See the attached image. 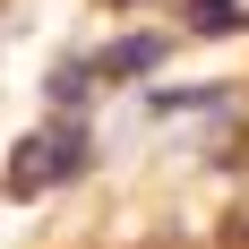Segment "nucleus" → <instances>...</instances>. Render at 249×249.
I'll return each mask as SVG.
<instances>
[{
	"label": "nucleus",
	"mask_w": 249,
	"mask_h": 249,
	"mask_svg": "<svg viewBox=\"0 0 249 249\" xmlns=\"http://www.w3.org/2000/svg\"><path fill=\"white\" fill-rule=\"evenodd\" d=\"M155 60H163V35H129V43L103 52V69H112V77H146Z\"/></svg>",
	"instance_id": "obj_2"
},
{
	"label": "nucleus",
	"mask_w": 249,
	"mask_h": 249,
	"mask_svg": "<svg viewBox=\"0 0 249 249\" xmlns=\"http://www.w3.org/2000/svg\"><path fill=\"white\" fill-rule=\"evenodd\" d=\"M77 172H86V138L77 129H43V138H26L9 155V189L18 198H43L52 180H77Z\"/></svg>",
	"instance_id": "obj_1"
},
{
	"label": "nucleus",
	"mask_w": 249,
	"mask_h": 249,
	"mask_svg": "<svg viewBox=\"0 0 249 249\" xmlns=\"http://www.w3.org/2000/svg\"><path fill=\"white\" fill-rule=\"evenodd\" d=\"M189 26H198V35H232V26H241V9H232V0H198V9H189Z\"/></svg>",
	"instance_id": "obj_3"
},
{
	"label": "nucleus",
	"mask_w": 249,
	"mask_h": 249,
	"mask_svg": "<svg viewBox=\"0 0 249 249\" xmlns=\"http://www.w3.org/2000/svg\"><path fill=\"white\" fill-rule=\"evenodd\" d=\"M52 103L77 112V103H86V69H60V77H52Z\"/></svg>",
	"instance_id": "obj_4"
}]
</instances>
